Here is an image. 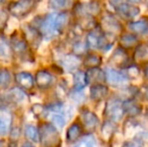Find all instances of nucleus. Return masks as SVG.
I'll return each instance as SVG.
<instances>
[{
  "label": "nucleus",
  "instance_id": "nucleus-24",
  "mask_svg": "<svg viewBox=\"0 0 148 147\" xmlns=\"http://www.w3.org/2000/svg\"><path fill=\"white\" fill-rule=\"evenodd\" d=\"M88 84L87 75L82 71H78L74 75V88L76 91H82Z\"/></svg>",
  "mask_w": 148,
  "mask_h": 147
},
{
  "label": "nucleus",
  "instance_id": "nucleus-25",
  "mask_svg": "<svg viewBox=\"0 0 148 147\" xmlns=\"http://www.w3.org/2000/svg\"><path fill=\"white\" fill-rule=\"evenodd\" d=\"M111 61L114 63V65L120 66L121 68H123L125 66V64L128 62V55L127 53L124 51V49H118L115 53H113L111 57Z\"/></svg>",
  "mask_w": 148,
  "mask_h": 147
},
{
  "label": "nucleus",
  "instance_id": "nucleus-33",
  "mask_svg": "<svg viewBox=\"0 0 148 147\" xmlns=\"http://www.w3.org/2000/svg\"><path fill=\"white\" fill-rule=\"evenodd\" d=\"M47 107L43 106L41 104H33L31 107V112L34 114V116L38 118H42V117H47Z\"/></svg>",
  "mask_w": 148,
  "mask_h": 147
},
{
  "label": "nucleus",
  "instance_id": "nucleus-37",
  "mask_svg": "<svg viewBox=\"0 0 148 147\" xmlns=\"http://www.w3.org/2000/svg\"><path fill=\"white\" fill-rule=\"evenodd\" d=\"M8 20V14L6 11H4L3 9H0V31L5 28L6 24H7Z\"/></svg>",
  "mask_w": 148,
  "mask_h": 147
},
{
  "label": "nucleus",
  "instance_id": "nucleus-23",
  "mask_svg": "<svg viewBox=\"0 0 148 147\" xmlns=\"http://www.w3.org/2000/svg\"><path fill=\"white\" fill-rule=\"evenodd\" d=\"M120 44L123 49H133L138 44V38L131 34H122L120 37Z\"/></svg>",
  "mask_w": 148,
  "mask_h": 147
},
{
  "label": "nucleus",
  "instance_id": "nucleus-30",
  "mask_svg": "<svg viewBox=\"0 0 148 147\" xmlns=\"http://www.w3.org/2000/svg\"><path fill=\"white\" fill-rule=\"evenodd\" d=\"M11 83V74L7 69L0 70V91H5Z\"/></svg>",
  "mask_w": 148,
  "mask_h": 147
},
{
  "label": "nucleus",
  "instance_id": "nucleus-18",
  "mask_svg": "<svg viewBox=\"0 0 148 147\" xmlns=\"http://www.w3.org/2000/svg\"><path fill=\"white\" fill-rule=\"evenodd\" d=\"M108 88L102 84H96L91 87L90 97L93 101H102L108 95Z\"/></svg>",
  "mask_w": 148,
  "mask_h": 147
},
{
  "label": "nucleus",
  "instance_id": "nucleus-3",
  "mask_svg": "<svg viewBox=\"0 0 148 147\" xmlns=\"http://www.w3.org/2000/svg\"><path fill=\"white\" fill-rule=\"evenodd\" d=\"M37 0H17L8 4L7 10L12 16L16 18H23L34 10Z\"/></svg>",
  "mask_w": 148,
  "mask_h": 147
},
{
  "label": "nucleus",
  "instance_id": "nucleus-6",
  "mask_svg": "<svg viewBox=\"0 0 148 147\" xmlns=\"http://www.w3.org/2000/svg\"><path fill=\"white\" fill-rule=\"evenodd\" d=\"M124 108L123 103L119 100H110L108 101L106 108L104 110V115L108 120H111L113 122H117L123 117L124 114Z\"/></svg>",
  "mask_w": 148,
  "mask_h": 147
},
{
  "label": "nucleus",
  "instance_id": "nucleus-20",
  "mask_svg": "<svg viewBox=\"0 0 148 147\" xmlns=\"http://www.w3.org/2000/svg\"><path fill=\"white\" fill-rule=\"evenodd\" d=\"M123 108H124V112L129 116H137L141 113V106L136 103L134 100L132 99H129V100H126L123 102Z\"/></svg>",
  "mask_w": 148,
  "mask_h": 147
},
{
  "label": "nucleus",
  "instance_id": "nucleus-15",
  "mask_svg": "<svg viewBox=\"0 0 148 147\" xmlns=\"http://www.w3.org/2000/svg\"><path fill=\"white\" fill-rule=\"evenodd\" d=\"M86 75L88 84H102L106 81V74L101 69H99V67L89 69Z\"/></svg>",
  "mask_w": 148,
  "mask_h": 147
},
{
  "label": "nucleus",
  "instance_id": "nucleus-22",
  "mask_svg": "<svg viewBox=\"0 0 148 147\" xmlns=\"http://www.w3.org/2000/svg\"><path fill=\"white\" fill-rule=\"evenodd\" d=\"M133 59L137 64L148 63V47L146 44H139L133 55Z\"/></svg>",
  "mask_w": 148,
  "mask_h": 147
},
{
  "label": "nucleus",
  "instance_id": "nucleus-10",
  "mask_svg": "<svg viewBox=\"0 0 148 147\" xmlns=\"http://www.w3.org/2000/svg\"><path fill=\"white\" fill-rule=\"evenodd\" d=\"M22 32H23L26 40L28 41L30 45H35V46L39 45L42 34L38 30V28H36L35 26L29 25V24H25L22 27Z\"/></svg>",
  "mask_w": 148,
  "mask_h": 147
},
{
  "label": "nucleus",
  "instance_id": "nucleus-21",
  "mask_svg": "<svg viewBox=\"0 0 148 147\" xmlns=\"http://www.w3.org/2000/svg\"><path fill=\"white\" fill-rule=\"evenodd\" d=\"M129 29L137 34H144L148 31V17H143L139 21L129 23Z\"/></svg>",
  "mask_w": 148,
  "mask_h": 147
},
{
  "label": "nucleus",
  "instance_id": "nucleus-4",
  "mask_svg": "<svg viewBox=\"0 0 148 147\" xmlns=\"http://www.w3.org/2000/svg\"><path fill=\"white\" fill-rule=\"evenodd\" d=\"M57 16L58 14L56 13H49L39 22L37 28L45 38H53L55 36L59 34L57 29Z\"/></svg>",
  "mask_w": 148,
  "mask_h": 147
},
{
  "label": "nucleus",
  "instance_id": "nucleus-38",
  "mask_svg": "<svg viewBox=\"0 0 148 147\" xmlns=\"http://www.w3.org/2000/svg\"><path fill=\"white\" fill-rule=\"evenodd\" d=\"M20 137V129L18 127H14L9 132V138L11 141H17Z\"/></svg>",
  "mask_w": 148,
  "mask_h": 147
},
{
  "label": "nucleus",
  "instance_id": "nucleus-9",
  "mask_svg": "<svg viewBox=\"0 0 148 147\" xmlns=\"http://www.w3.org/2000/svg\"><path fill=\"white\" fill-rule=\"evenodd\" d=\"M12 113L6 108H0V135L9 134L12 127Z\"/></svg>",
  "mask_w": 148,
  "mask_h": 147
},
{
  "label": "nucleus",
  "instance_id": "nucleus-1",
  "mask_svg": "<svg viewBox=\"0 0 148 147\" xmlns=\"http://www.w3.org/2000/svg\"><path fill=\"white\" fill-rule=\"evenodd\" d=\"M39 142L42 146L53 147L60 144V133L58 128L51 123H40L38 126Z\"/></svg>",
  "mask_w": 148,
  "mask_h": 147
},
{
  "label": "nucleus",
  "instance_id": "nucleus-36",
  "mask_svg": "<svg viewBox=\"0 0 148 147\" xmlns=\"http://www.w3.org/2000/svg\"><path fill=\"white\" fill-rule=\"evenodd\" d=\"M88 49V43L84 42V41H76L74 43V46H73V51L76 53L77 55H81L83 53H85Z\"/></svg>",
  "mask_w": 148,
  "mask_h": 147
},
{
  "label": "nucleus",
  "instance_id": "nucleus-19",
  "mask_svg": "<svg viewBox=\"0 0 148 147\" xmlns=\"http://www.w3.org/2000/svg\"><path fill=\"white\" fill-rule=\"evenodd\" d=\"M49 5L53 9L66 12L75 7L76 0H51Z\"/></svg>",
  "mask_w": 148,
  "mask_h": 147
},
{
  "label": "nucleus",
  "instance_id": "nucleus-40",
  "mask_svg": "<svg viewBox=\"0 0 148 147\" xmlns=\"http://www.w3.org/2000/svg\"><path fill=\"white\" fill-rule=\"evenodd\" d=\"M128 2H131V3H139L141 0H127Z\"/></svg>",
  "mask_w": 148,
  "mask_h": 147
},
{
  "label": "nucleus",
  "instance_id": "nucleus-13",
  "mask_svg": "<svg viewBox=\"0 0 148 147\" xmlns=\"http://www.w3.org/2000/svg\"><path fill=\"white\" fill-rule=\"evenodd\" d=\"M34 80L37 88L41 89V90H45L53 85V77L49 72L45 71V70H40V71L36 72Z\"/></svg>",
  "mask_w": 148,
  "mask_h": 147
},
{
  "label": "nucleus",
  "instance_id": "nucleus-7",
  "mask_svg": "<svg viewBox=\"0 0 148 147\" xmlns=\"http://www.w3.org/2000/svg\"><path fill=\"white\" fill-rule=\"evenodd\" d=\"M101 29L105 32L106 34H111V36H116V34H121L122 31V25L117 19L114 18L111 14L104 16L101 20Z\"/></svg>",
  "mask_w": 148,
  "mask_h": 147
},
{
  "label": "nucleus",
  "instance_id": "nucleus-8",
  "mask_svg": "<svg viewBox=\"0 0 148 147\" xmlns=\"http://www.w3.org/2000/svg\"><path fill=\"white\" fill-rule=\"evenodd\" d=\"M106 81L112 86L120 87L128 83L129 77L127 74H124L122 72L116 71L113 69H108L106 71Z\"/></svg>",
  "mask_w": 148,
  "mask_h": 147
},
{
  "label": "nucleus",
  "instance_id": "nucleus-14",
  "mask_svg": "<svg viewBox=\"0 0 148 147\" xmlns=\"http://www.w3.org/2000/svg\"><path fill=\"white\" fill-rule=\"evenodd\" d=\"M118 14L124 19H132L140 13V9L137 6L131 5L128 3H121L116 6Z\"/></svg>",
  "mask_w": 148,
  "mask_h": 147
},
{
  "label": "nucleus",
  "instance_id": "nucleus-17",
  "mask_svg": "<svg viewBox=\"0 0 148 147\" xmlns=\"http://www.w3.org/2000/svg\"><path fill=\"white\" fill-rule=\"evenodd\" d=\"M13 51L11 49V44L8 42L5 36L0 34V61L9 62L12 57Z\"/></svg>",
  "mask_w": 148,
  "mask_h": 147
},
{
  "label": "nucleus",
  "instance_id": "nucleus-34",
  "mask_svg": "<svg viewBox=\"0 0 148 147\" xmlns=\"http://www.w3.org/2000/svg\"><path fill=\"white\" fill-rule=\"evenodd\" d=\"M51 121H53V125H55L58 129H62V128H64V124H66L64 116L62 115L60 112H55L53 118H51Z\"/></svg>",
  "mask_w": 148,
  "mask_h": 147
},
{
  "label": "nucleus",
  "instance_id": "nucleus-32",
  "mask_svg": "<svg viewBox=\"0 0 148 147\" xmlns=\"http://www.w3.org/2000/svg\"><path fill=\"white\" fill-rule=\"evenodd\" d=\"M69 22V15L66 13V12H62V13L58 14L57 16V29H58V32L59 34L60 32L64 30V28L66 26Z\"/></svg>",
  "mask_w": 148,
  "mask_h": 147
},
{
  "label": "nucleus",
  "instance_id": "nucleus-29",
  "mask_svg": "<svg viewBox=\"0 0 148 147\" xmlns=\"http://www.w3.org/2000/svg\"><path fill=\"white\" fill-rule=\"evenodd\" d=\"M62 65L68 71H73V70L77 69L78 66L80 65V59L76 55H66L62 59Z\"/></svg>",
  "mask_w": 148,
  "mask_h": 147
},
{
  "label": "nucleus",
  "instance_id": "nucleus-39",
  "mask_svg": "<svg viewBox=\"0 0 148 147\" xmlns=\"http://www.w3.org/2000/svg\"><path fill=\"white\" fill-rule=\"evenodd\" d=\"M141 97H142L144 100H148V85H145L141 88V90L139 91Z\"/></svg>",
  "mask_w": 148,
  "mask_h": 147
},
{
  "label": "nucleus",
  "instance_id": "nucleus-12",
  "mask_svg": "<svg viewBox=\"0 0 148 147\" xmlns=\"http://www.w3.org/2000/svg\"><path fill=\"white\" fill-rule=\"evenodd\" d=\"M15 82L18 87L25 91H30L33 89L35 84V80L32 75L28 72H20L15 75Z\"/></svg>",
  "mask_w": 148,
  "mask_h": 147
},
{
  "label": "nucleus",
  "instance_id": "nucleus-5",
  "mask_svg": "<svg viewBox=\"0 0 148 147\" xmlns=\"http://www.w3.org/2000/svg\"><path fill=\"white\" fill-rule=\"evenodd\" d=\"M87 43L88 46L92 49H100L103 51H107L111 43L108 41L105 34L99 29H92L87 36Z\"/></svg>",
  "mask_w": 148,
  "mask_h": 147
},
{
  "label": "nucleus",
  "instance_id": "nucleus-16",
  "mask_svg": "<svg viewBox=\"0 0 148 147\" xmlns=\"http://www.w3.org/2000/svg\"><path fill=\"white\" fill-rule=\"evenodd\" d=\"M83 125L79 123H74L68 128V131H66V141L69 143H74V142L78 141L79 139L81 138L83 134Z\"/></svg>",
  "mask_w": 148,
  "mask_h": 147
},
{
  "label": "nucleus",
  "instance_id": "nucleus-42",
  "mask_svg": "<svg viewBox=\"0 0 148 147\" xmlns=\"http://www.w3.org/2000/svg\"><path fill=\"white\" fill-rule=\"evenodd\" d=\"M146 6H147V8H148V0H146Z\"/></svg>",
  "mask_w": 148,
  "mask_h": 147
},
{
  "label": "nucleus",
  "instance_id": "nucleus-41",
  "mask_svg": "<svg viewBox=\"0 0 148 147\" xmlns=\"http://www.w3.org/2000/svg\"><path fill=\"white\" fill-rule=\"evenodd\" d=\"M145 77L148 79V65H147V67H146V69H145Z\"/></svg>",
  "mask_w": 148,
  "mask_h": 147
},
{
  "label": "nucleus",
  "instance_id": "nucleus-11",
  "mask_svg": "<svg viewBox=\"0 0 148 147\" xmlns=\"http://www.w3.org/2000/svg\"><path fill=\"white\" fill-rule=\"evenodd\" d=\"M81 119L83 122V128L89 132L94 131L99 125V119L96 116V114L89 110H84L82 112Z\"/></svg>",
  "mask_w": 148,
  "mask_h": 147
},
{
  "label": "nucleus",
  "instance_id": "nucleus-31",
  "mask_svg": "<svg viewBox=\"0 0 148 147\" xmlns=\"http://www.w3.org/2000/svg\"><path fill=\"white\" fill-rule=\"evenodd\" d=\"M23 89L20 88V87H17V88H13L10 90L9 94V98L11 99L13 102L17 103V102H22L24 99H26V94L24 93V91H22Z\"/></svg>",
  "mask_w": 148,
  "mask_h": 147
},
{
  "label": "nucleus",
  "instance_id": "nucleus-35",
  "mask_svg": "<svg viewBox=\"0 0 148 147\" xmlns=\"http://www.w3.org/2000/svg\"><path fill=\"white\" fill-rule=\"evenodd\" d=\"M96 145V139L93 135L89 134L80 139V141L77 143V146H83V147H92Z\"/></svg>",
  "mask_w": 148,
  "mask_h": 147
},
{
  "label": "nucleus",
  "instance_id": "nucleus-26",
  "mask_svg": "<svg viewBox=\"0 0 148 147\" xmlns=\"http://www.w3.org/2000/svg\"><path fill=\"white\" fill-rule=\"evenodd\" d=\"M116 130V126L110 121H106L105 123L102 125L101 128V133H102V137L104 140H110L113 137L114 133H115Z\"/></svg>",
  "mask_w": 148,
  "mask_h": 147
},
{
  "label": "nucleus",
  "instance_id": "nucleus-28",
  "mask_svg": "<svg viewBox=\"0 0 148 147\" xmlns=\"http://www.w3.org/2000/svg\"><path fill=\"white\" fill-rule=\"evenodd\" d=\"M24 136L26 140L31 142H38L39 141V132L38 128L33 125H27L24 128Z\"/></svg>",
  "mask_w": 148,
  "mask_h": 147
},
{
  "label": "nucleus",
  "instance_id": "nucleus-43",
  "mask_svg": "<svg viewBox=\"0 0 148 147\" xmlns=\"http://www.w3.org/2000/svg\"><path fill=\"white\" fill-rule=\"evenodd\" d=\"M3 1H4V0H0V3H2Z\"/></svg>",
  "mask_w": 148,
  "mask_h": 147
},
{
  "label": "nucleus",
  "instance_id": "nucleus-27",
  "mask_svg": "<svg viewBox=\"0 0 148 147\" xmlns=\"http://www.w3.org/2000/svg\"><path fill=\"white\" fill-rule=\"evenodd\" d=\"M102 64V59L100 55H95V53H89L86 55V57L83 61V65L88 69H92V68L99 67Z\"/></svg>",
  "mask_w": 148,
  "mask_h": 147
},
{
  "label": "nucleus",
  "instance_id": "nucleus-2",
  "mask_svg": "<svg viewBox=\"0 0 148 147\" xmlns=\"http://www.w3.org/2000/svg\"><path fill=\"white\" fill-rule=\"evenodd\" d=\"M13 55L23 61H30V44L26 40L23 32L15 31L10 38Z\"/></svg>",
  "mask_w": 148,
  "mask_h": 147
}]
</instances>
